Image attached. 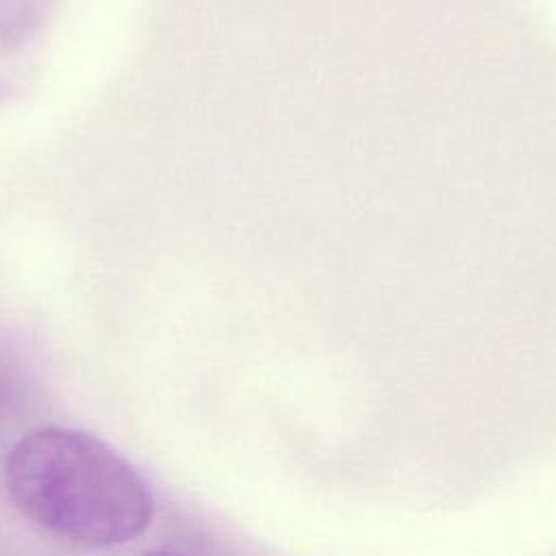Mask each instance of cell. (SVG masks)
<instances>
[{
  "instance_id": "cell-2",
  "label": "cell",
  "mask_w": 556,
  "mask_h": 556,
  "mask_svg": "<svg viewBox=\"0 0 556 556\" xmlns=\"http://www.w3.org/2000/svg\"><path fill=\"white\" fill-rule=\"evenodd\" d=\"M141 556H185V554H178V552H169V549H150Z\"/></svg>"
},
{
  "instance_id": "cell-1",
  "label": "cell",
  "mask_w": 556,
  "mask_h": 556,
  "mask_svg": "<svg viewBox=\"0 0 556 556\" xmlns=\"http://www.w3.org/2000/svg\"><path fill=\"white\" fill-rule=\"evenodd\" d=\"M4 484L24 517L89 547L132 541L154 513L146 480L124 456L63 426L24 434L4 460Z\"/></svg>"
}]
</instances>
